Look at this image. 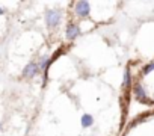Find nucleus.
Masks as SVG:
<instances>
[{"instance_id": "nucleus-1", "label": "nucleus", "mask_w": 154, "mask_h": 136, "mask_svg": "<svg viewBox=\"0 0 154 136\" xmlns=\"http://www.w3.org/2000/svg\"><path fill=\"white\" fill-rule=\"evenodd\" d=\"M60 18H62L60 11H57V9H48L45 12V24H47V27H50V29L57 27L59 23H60Z\"/></svg>"}, {"instance_id": "nucleus-2", "label": "nucleus", "mask_w": 154, "mask_h": 136, "mask_svg": "<svg viewBox=\"0 0 154 136\" xmlns=\"http://www.w3.org/2000/svg\"><path fill=\"white\" fill-rule=\"evenodd\" d=\"M74 11L80 18H86L89 15V12H91V3L89 2H83V0L82 2H77L75 6H74Z\"/></svg>"}, {"instance_id": "nucleus-3", "label": "nucleus", "mask_w": 154, "mask_h": 136, "mask_svg": "<svg viewBox=\"0 0 154 136\" xmlns=\"http://www.w3.org/2000/svg\"><path fill=\"white\" fill-rule=\"evenodd\" d=\"M39 63H36V62H29L26 66H24V70H23V77H26V79H32V77H35L36 74H39Z\"/></svg>"}, {"instance_id": "nucleus-4", "label": "nucleus", "mask_w": 154, "mask_h": 136, "mask_svg": "<svg viewBox=\"0 0 154 136\" xmlns=\"http://www.w3.org/2000/svg\"><path fill=\"white\" fill-rule=\"evenodd\" d=\"M65 35L68 39H75L77 36L80 35V27L77 23H68L66 24V30H65Z\"/></svg>"}, {"instance_id": "nucleus-5", "label": "nucleus", "mask_w": 154, "mask_h": 136, "mask_svg": "<svg viewBox=\"0 0 154 136\" xmlns=\"http://www.w3.org/2000/svg\"><path fill=\"white\" fill-rule=\"evenodd\" d=\"M133 92H134V95H136V98H137L139 101H143V103H149V100L146 98L145 89H143V86H142L140 83H136V85H134V88H133Z\"/></svg>"}, {"instance_id": "nucleus-6", "label": "nucleus", "mask_w": 154, "mask_h": 136, "mask_svg": "<svg viewBox=\"0 0 154 136\" xmlns=\"http://www.w3.org/2000/svg\"><path fill=\"white\" fill-rule=\"evenodd\" d=\"M92 124H94V116L91 113H85L82 116V125L85 128H88V127H92Z\"/></svg>"}, {"instance_id": "nucleus-7", "label": "nucleus", "mask_w": 154, "mask_h": 136, "mask_svg": "<svg viewBox=\"0 0 154 136\" xmlns=\"http://www.w3.org/2000/svg\"><path fill=\"white\" fill-rule=\"evenodd\" d=\"M124 83V88L125 89H128L130 88V85H131V76H130V70H128V68H127V70L124 71V80H122Z\"/></svg>"}, {"instance_id": "nucleus-8", "label": "nucleus", "mask_w": 154, "mask_h": 136, "mask_svg": "<svg viewBox=\"0 0 154 136\" xmlns=\"http://www.w3.org/2000/svg\"><path fill=\"white\" fill-rule=\"evenodd\" d=\"M152 70H154V60H152V62H149L148 65H145V66H143L142 74H143V76H148V74H149Z\"/></svg>"}, {"instance_id": "nucleus-9", "label": "nucleus", "mask_w": 154, "mask_h": 136, "mask_svg": "<svg viewBox=\"0 0 154 136\" xmlns=\"http://www.w3.org/2000/svg\"><path fill=\"white\" fill-rule=\"evenodd\" d=\"M5 14V9H2V8H0V15H3Z\"/></svg>"}, {"instance_id": "nucleus-10", "label": "nucleus", "mask_w": 154, "mask_h": 136, "mask_svg": "<svg viewBox=\"0 0 154 136\" xmlns=\"http://www.w3.org/2000/svg\"><path fill=\"white\" fill-rule=\"evenodd\" d=\"M0 128H2V124H0Z\"/></svg>"}]
</instances>
